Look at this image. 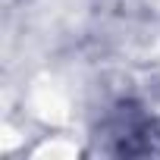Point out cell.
<instances>
[{"label":"cell","mask_w":160,"mask_h":160,"mask_svg":"<svg viewBox=\"0 0 160 160\" xmlns=\"http://www.w3.org/2000/svg\"><path fill=\"white\" fill-rule=\"evenodd\" d=\"M104 151L119 157L160 154V119L132 104H122L104 122Z\"/></svg>","instance_id":"cell-1"}]
</instances>
